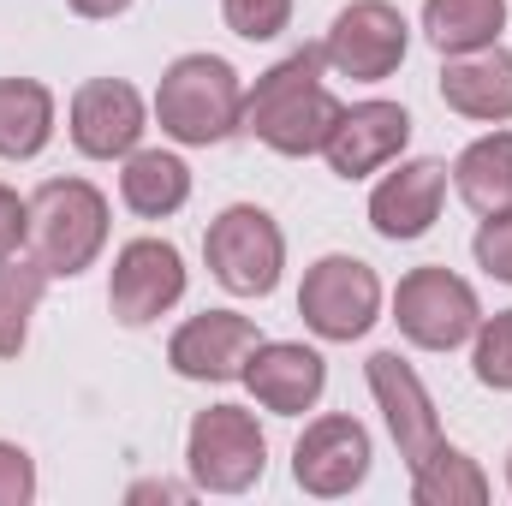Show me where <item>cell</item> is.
Listing matches in <instances>:
<instances>
[{
    "label": "cell",
    "instance_id": "obj_14",
    "mask_svg": "<svg viewBox=\"0 0 512 506\" xmlns=\"http://www.w3.org/2000/svg\"><path fill=\"white\" fill-rule=\"evenodd\" d=\"M137 137H143V96L126 78L78 84V96H72V143H78V155L114 161V155L137 149Z\"/></svg>",
    "mask_w": 512,
    "mask_h": 506
},
{
    "label": "cell",
    "instance_id": "obj_9",
    "mask_svg": "<svg viewBox=\"0 0 512 506\" xmlns=\"http://www.w3.org/2000/svg\"><path fill=\"white\" fill-rule=\"evenodd\" d=\"M370 429L358 417H316L292 447V483L316 501H340L370 477Z\"/></svg>",
    "mask_w": 512,
    "mask_h": 506
},
{
    "label": "cell",
    "instance_id": "obj_26",
    "mask_svg": "<svg viewBox=\"0 0 512 506\" xmlns=\"http://www.w3.org/2000/svg\"><path fill=\"white\" fill-rule=\"evenodd\" d=\"M471 251H477V268H489L495 280H507V286H512V209L483 215V227H477Z\"/></svg>",
    "mask_w": 512,
    "mask_h": 506
},
{
    "label": "cell",
    "instance_id": "obj_20",
    "mask_svg": "<svg viewBox=\"0 0 512 506\" xmlns=\"http://www.w3.org/2000/svg\"><path fill=\"white\" fill-rule=\"evenodd\" d=\"M507 30V0H423V36L435 54H477L501 42Z\"/></svg>",
    "mask_w": 512,
    "mask_h": 506
},
{
    "label": "cell",
    "instance_id": "obj_30",
    "mask_svg": "<svg viewBox=\"0 0 512 506\" xmlns=\"http://www.w3.org/2000/svg\"><path fill=\"white\" fill-rule=\"evenodd\" d=\"M155 495L161 501H191V489H179V483H137L131 489V501H155Z\"/></svg>",
    "mask_w": 512,
    "mask_h": 506
},
{
    "label": "cell",
    "instance_id": "obj_24",
    "mask_svg": "<svg viewBox=\"0 0 512 506\" xmlns=\"http://www.w3.org/2000/svg\"><path fill=\"white\" fill-rule=\"evenodd\" d=\"M471 340H477V346H471V370H477V381L495 387V393H512V310L483 316Z\"/></svg>",
    "mask_w": 512,
    "mask_h": 506
},
{
    "label": "cell",
    "instance_id": "obj_2",
    "mask_svg": "<svg viewBox=\"0 0 512 506\" xmlns=\"http://www.w3.org/2000/svg\"><path fill=\"white\" fill-rule=\"evenodd\" d=\"M155 120L185 149L227 143L245 120V84L221 54H179L155 84Z\"/></svg>",
    "mask_w": 512,
    "mask_h": 506
},
{
    "label": "cell",
    "instance_id": "obj_18",
    "mask_svg": "<svg viewBox=\"0 0 512 506\" xmlns=\"http://www.w3.org/2000/svg\"><path fill=\"white\" fill-rule=\"evenodd\" d=\"M120 197H126L131 215L143 221H167L185 209L191 197V167L167 149H131L126 155V173H120Z\"/></svg>",
    "mask_w": 512,
    "mask_h": 506
},
{
    "label": "cell",
    "instance_id": "obj_11",
    "mask_svg": "<svg viewBox=\"0 0 512 506\" xmlns=\"http://www.w3.org/2000/svg\"><path fill=\"white\" fill-rule=\"evenodd\" d=\"M364 376H370V393H376V405H382L387 435H393L405 471L423 465V459L441 447V417H435V399H429L423 376H417L399 352H376V358L364 364Z\"/></svg>",
    "mask_w": 512,
    "mask_h": 506
},
{
    "label": "cell",
    "instance_id": "obj_17",
    "mask_svg": "<svg viewBox=\"0 0 512 506\" xmlns=\"http://www.w3.org/2000/svg\"><path fill=\"white\" fill-rule=\"evenodd\" d=\"M441 102L465 120L501 126L512 120V54L501 42L477 48V54H447L441 66Z\"/></svg>",
    "mask_w": 512,
    "mask_h": 506
},
{
    "label": "cell",
    "instance_id": "obj_25",
    "mask_svg": "<svg viewBox=\"0 0 512 506\" xmlns=\"http://www.w3.org/2000/svg\"><path fill=\"white\" fill-rule=\"evenodd\" d=\"M227 12V30L245 36V42H274L292 18V0H221Z\"/></svg>",
    "mask_w": 512,
    "mask_h": 506
},
{
    "label": "cell",
    "instance_id": "obj_27",
    "mask_svg": "<svg viewBox=\"0 0 512 506\" xmlns=\"http://www.w3.org/2000/svg\"><path fill=\"white\" fill-rule=\"evenodd\" d=\"M36 501V465L24 447L0 441V506H30Z\"/></svg>",
    "mask_w": 512,
    "mask_h": 506
},
{
    "label": "cell",
    "instance_id": "obj_13",
    "mask_svg": "<svg viewBox=\"0 0 512 506\" xmlns=\"http://www.w3.org/2000/svg\"><path fill=\"white\" fill-rule=\"evenodd\" d=\"M405 143H411V114L399 102H358V108H340V126L328 131L322 155L340 179H370L376 167L399 161Z\"/></svg>",
    "mask_w": 512,
    "mask_h": 506
},
{
    "label": "cell",
    "instance_id": "obj_7",
    "mask_svg": "<svg viewBox=\"0 0 512 506\" xmlns=\"http://www.w3.org/2000/svg\"><path fill=\"white\" fill-rule=\"evenodd\" d=\"M393 322H399V334H405L411 346H423V352H453V346H465V340L477 334L483 304H477L471 280H459L453 268L429 262V268H411V274L399 280V292H393Z\"/></svg>",
    "mask_w": 512,
    "mask_h": 506
},
{
    "label": "cell",
    "instance_id": "obj_4",
    "mask_svg": "<svg viewBox=\"0 0 512 506\" xmlns=\"http://www.w3.org/2000/svg\"><path fill=\"white\" fill-rule=\"evenodd\" d=\"M185 465H191L197 489H209V495H245L268 471V441H262V429H256V417L245 405H209V411L191 417Z\"/></svg>",
    "mask_w": 512,
    "mask_h": 506
},
{
    "label": "cell",
    "instance_id": "obj_8",
    "mask_svg": "<svg viewBox=\"0 0 512 506\" xmlns=\"http://www.w3.org/2000/svg\"><path fill=\"white\" fill-rule=\"evenodd\" d=\"M411 48V24L399 6L387 0H352L334 12L328 36H322V60L340 72V78H358V84H382L399 72Z\"/></svg>",
    "mask_w": 512,
    "mask_h": 506
},
{
    "label": "cell",
    "instance_id": "obj_6",
    "mask_svg": "<svg viewBox=\"0 0 512 506\" xmlns=\"http://www.w3.org/2000/svg\"><path fill=\"white\" fill-rule=\"evenodd\" d=\"M298 316L316 340L352 346L382 316V280L364 256H322L298 286Z\"/></svg>",
    "mask_w": 512,
    "mask_h": 506
},
{
    "label": "cell",
    "instance_id": "obj_29",
    "mask_svg": "<svg viewBox=\"0 0 512 506\" xmlns=\"http://www.w3.org/2000/svg\"><path fill=\"white\" fill-rule=\"evenodd\" d=\"M66 6H72L78 18H120L131 0H66Z\"/></svg>",
    "mask_w": 512,
    "mask_h": 506
},
{
    "label": "cell",
    "instance_id": "obj_31",
    "mask_svg": "<svg viewBox=\"0 0 512 506\" xmlns=\"http://www.w3.org/2000/svg\"><path fill=\"white\" fill-rule=\"evenodd\" d=\"M507 489H512V453H507Z\"/></svg>",
    "mask_w": 512,
    "mask_h": 506
},
{
    "label": "cell",
    "instance_id": "obj_28",
    "mask_svg": "<svg viewBox=\"0 0 512 506\" xmlns=\"http://www.w3.org/2000/svg\"><path fill=\"white\" fill-rule=\"evenodd\" d=\"M18 245H30V197L0 185V256H18Z\"/></svg>",
    "mask_w": 512,
    "mask_h": 506
},
{
    "label": "cell",
    "instance_id": "obj_1",
    "mask_svg": "<svg viewBox=\"0 0 512 506\" xmlns=\"http://www.w3.org/2000/svg\"><path fill=\"white\" fill-rule=\"evenodd\" d=\"M322 42L316 48H298L286 54L280 66H268L256 78V90H245V120L239 131H251L256 143H268L274 155H322L328 131L340 126V102L334 90L322 84Z\"/></svg>",
    "mask_w": 512,
    "mask_h": 506
},
{
    "label": "cell",
    "instance_id": "obj_19",
    "mask_svg": "<svg viewBox=\"0 0 512 506\" xmlns=\"http://www.w3.org/2000/svg\"><path fill=\"white\" fill-rule=\"evenodd\" d=\"M54 137V90L36 78H0V155L30 161Z\"/></svg>",
    "mask_w": 512,
    "mask_h": 506
},
{
    "label": "cell",
    "instance_id": "obj_15",
    "mask_svg": "<svg viewBox=\"0 0 512 506\" xmlns=\"http://www.w3.org/2000/svg\"><path fill=\"white\" fill-rule=\"evenodd\" d=\"M239 381L256 393L262 411H274V417H298V411H310V405L322 399V387H328V364H322L316 346H298V340H262Z\"/></svg>",
    "mask_w": 512,
    "mask_h": 506
},
{
    "label": "cell",
    "instance_id": "obj_22",
    "mask_svg": "<svg viewBox=\"0 0 512 506\" xmlns=\"http://www.w3.org/2000/svg\"><path fill=\"white\" fill-rule=\"evenodd\" d=\"M411 501L417 506H483L489 501V477L471 453L459 447H435L423 465H411Z\"/></svg>",
    "mask_w": 512,
    "mask_h": 506
},
{
    "label": "cell",
    "instance_id": "obj_21",
    "mask_svg": "<svg viewBox=\"0 0 512 506\" xmlns=\"http://www.w3.org/2000/svg\"><path fill=\"white\" fill-rule=\"evenodd\" d=\"M453 185L477 215L512 209V131H489L465 143V155L453 161Z\"/></svg>",
    "mask_w": 512,
    "mask_h": 506
},
{
    "label": "cell",
    "instance_id": "obj_10",
    "mask_svg": "<svg viewBox=\"0 0 512 506\" xmlns=\"http://www.w3.org/2000/svg\"><path fill=\"white\" fill-rule=\"evenodd\" d=\"M185 298V256L167 239H131L114 256V280H108V310L114 322L143 328L155 316H167Z\"/></svg>",
    "mask_w": 512,
    "mask_h": 506
},
{
    "label": "cell",
    "instance_id": "obj_5",
    "mask_svg": "<svg viewBox=\"0 0 512 506\" xmlns=\"http://www.w3.org/2000/svg\"><path fill=\"white\" fill-rule=\"evenodd\" d=\"M203 256H209V274L239 292V298H268L280 286V268H286V239L274 227L268 209L256 203H233L209 221L203 233Z\"/></svg>",
    "mask_w": 512,
    "mask_h": 506
},
{
    "label": "cell",
    "instance_id": "obj_3",
    "mask_svg": "<svg viewBox=\"0 0 512 506\" xmlns=\"http://www.w3.org/2000/svg\"><path fill=\"white\" fill-rule=\"evenodd\" d=\"M102 245H108V197L90 179H42L30 191V256L54 280L84 274Z\"/></svg>",
    "mask_w": 512,
    "mask_h": 506
},
{
    "label": "cell",
    "instance_id": "obj_16",
    "mask_svg": "<svg viewBox=\"0 0 512 506\" xmlns=\"http://www.w3.org/2000/svg\"><path fill=\"white\" fill-rule=\"evenodd\" d=\"M441 203H447V167L441 161H399L370 191V227L393 245H411L435 227Z\"/></svg>",
    "mask_w": 512,
    "mask_h": 506
},
{
    "label": "cell",
    "instance_id": "obj_23",
    "mask_svg": "<svg viewBox=\"0 0 512 506\" xmlns=\"http://www.w3.org/2000/svg\"><path fill=\"white\" fill-rule=\"evenodd\" d=\"M48 268L36 256H0V358H18L30 340V316L48 292Z\"/></svg>",
    "mask_w": 512,
    "mask_h": 506
},
{
    "label": "cell",
    "instance_id": "obj_12",
    "mask_svg": "<svg viewBox=\"0 0 512 506\" xmlns=\"http://www.w3.org/2000/svg\"><path fill=\"white\" fill-rule=\"evenodd\" d=\"M256 346H262V334H256L251 316H239V310H203V316H191L167 340V364L185 381H239Z\"/></svg>",
    "mask_w": 512,
    "mask_h": 506
}]
</instances>
